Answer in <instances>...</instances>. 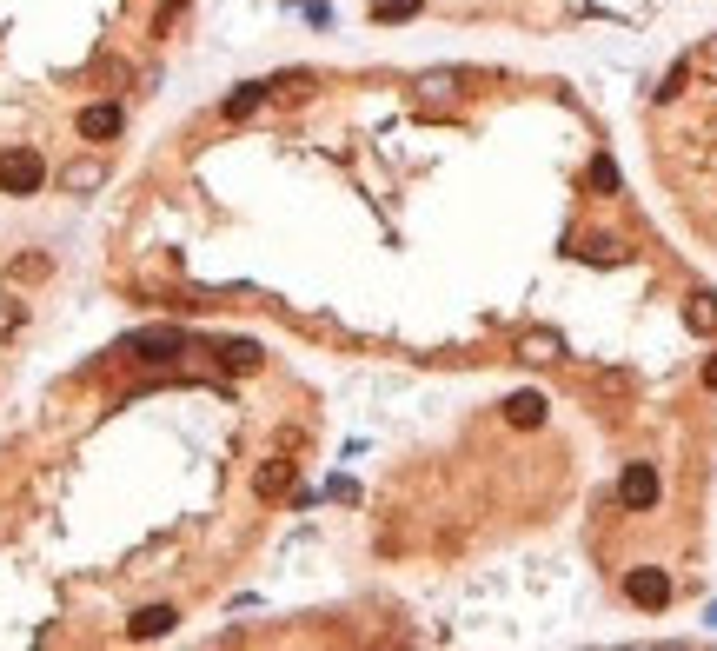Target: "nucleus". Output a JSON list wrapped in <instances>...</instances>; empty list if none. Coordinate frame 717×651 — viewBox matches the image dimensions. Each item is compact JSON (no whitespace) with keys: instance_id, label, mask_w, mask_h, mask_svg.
I'll use <instances>...</instances> for the list:
<instances>
[{"instance_id":"nucleus-1","label":"nucleus","mask_w":717,"mask_h":651,"mask_svg":"<svg viewBox=\"0 0 717 651\" xmlns=\"http://www.w3.org/2000/svg\"><path fill=\"white\" fill-rule=\"evenodd\" d=\"M113 286L332 359L538 379L611 439L658 399L651 313L717 346V293L644 220L585 93L505 60L226 87L133 186Z\"/></svg>"},{"instance_id":"nucleus-2","label":"nucleus","mask_w":717,"mask_h":651,"mask_svg":"<svg viewBox=\"0 0 717 651\" xmlns=\"http://www.w3.org/2000/svg\"><path fill=\"white\" fill-rule=\"evenodd\" d=\"M319 452V392L259 339L127 333L0 459V545L40 558L74 638H160L299 512Z\"/></svg>"},{"instance_id":"nucleus-3","label":"nucleus","mask_w":717,"mask_h":651,"mask_svg":"<svg viewBox=\"0 0 717 651\" xmlns=\"http://www.w3.org/2000/svg\"><path fill=\"white\" fill-rule=\"evenodd\" d=\"M193 0H0V200L93 193Z\"/></svg>"},{"instance_id":"nucleus-4","label":"nucleus","mask_w":717,"mask_h":651,"mask_svg":"<svg viewBox=\"0 0 717 651\" xmlns=\"http://www.w3.org/2000/svg\"><path fill=\"white\" fill-rule=\"evenodd\" d=\"M565 412H578L565 392L512 379V392L472 406L445 452L399 459L372 505L379 558L452 572L525 539L558 505H571L585 479H578Z\"/></svg>"},{"instance_id":"nucleus-5","label":"nucleus","mask_w":717,"mask_h":651,"mask_svg":"<svg viewBox=\"0 0 717 651\" xmlns=\"http://www.w3.org/2000/svg\"><path fill=\"white\" fill-rule=\"evenodd\" d=\"M644 147L678 220L717 253V34L664 67L644 107Z\"/></svg>"},{"instance_id":"nucleus-6","label":"nucleus","mask_w":717,"mask_h":651,"mask_svg":"<svg viewBox=\"0 0 717 651\" xmlns=\"http://www.w3.org/2000/svg\"><path fill=\"white\" fill-rule=\"evenodd\" d=\"M386 20H459V27H518L552 34L585 14V0H372Z\"/></svg>"}]
</instances>
